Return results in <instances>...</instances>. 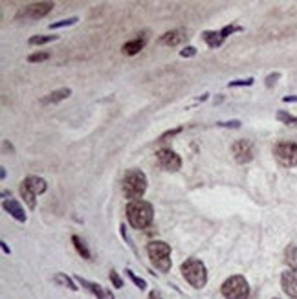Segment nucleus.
<instances>
[{"label": "nucleus", "mask_w": 297, "mask_h": 299, "mask_svg": "<svg viewBox=\"0 0 297 299\" xmlns=\"http://www.w3.org/2000/svg\"><path fill=\"white\" fill-rule=\"evenodd\" d=\"M187 33L183 28H176V29H171V31H167V33H163L162 37L158 39V43L162 44V46H169V48H174V46H178V44H182L183 41H185Z\"/></svg>", "instance_id": "12"}, {"label": "nucleus", "mask_w": 297, "mask_h": 299, "mask_svg": "<svg viewBox=\"0 0 297 299\" xmlns=\"http://www.w3.org/2000/svg\"><path fill=\"white\" fill-rule=\"evenodd\" d=\"M253 155H255L253 143L249 140L235 141V145H233V156H235V160L239 164H249L253 160Z\"/></svg>", "instance_id": "10"}, {"label": "nucleus", "mask_w": 297, "mask_h": 299, "mask_svg": "<svg viewBox=\"0 0 297 299\" xmlns=\"http://www.w3.org/2000/svg\"><path fill=\"white\" fill-rule=\"evenodd\" d=\"M180 132H182V127H176V129H173V130H167V132H163V134L160 136L158 141H165L167 138H173V136L180 134Z\"/></svg>", "instance_id": "31"}, {"label": "nucleus", "mask_w": 297, "mask_h": 299, "mask_svg": "<svg viewBox=\"0 0 297 299\" xmlns=\"http://www.w3.org/2000/svg\"><path fill=\"white\" fill-rule=\"evenodd\" d=\"M123 193L130 200H139L147 191V174L139 169H130L123 176Z\"/></svg>", "instance_id": "2"}, {"label": "nucleus", "mask_w": 297, "mask_h": 299, "mask_svg": "<svg viewBox=\"0 0 297 299\" xmlns=\"http://www.w3.org/2000/svg\"><path fill=\"white\" fill-rule=\"evenodd\" d=\"M147 255L153 263V266L160 272H169L173 266L171 260V246L163 241H153L147 244Z\"/></svg>", "instance_id": "3"}, {"label": "nucleus", "mask_w": 297, "mask_h": 299, "mask_svg": "<svg viewBox=\"0 0 297 299\" xmlns=\"http://www.w3.org/2000/svg\"><path fill=\"white\" fill-rule=\"evenodd\" d=\"M72 242H73V246H76V250H77V253L83 257V259H87V260H90L92 259V253H90V250L87 248V244L81 241V237L79 235H72Z\"/></svg>", "instance_id": "20"}, {"label": "nucleus", "mask_w": 297, "mask_h": 299, "mask_svg": "<svg viewBox=\"0 0 297 299\" xmlns=\"http://www.w3.org/2000/svg\"><path fill=\"white\" fill-rule=\"evenodd\" d=\"M156 160H158V164L162 169L169 171V173H174L182 167V158L171 149H160L156 153Z\"/></svg>", "instance_id": "9"}, {"label": "nucleus", "mask_w": 297, "mask_h": 299, "mask_svg": "<svg viewBox=\"0 0 297 299\" xmlns=\"http://www.w3.org/2000/svg\"><path fill=\"white\" fill-rule=\"evenodd\" d=\"M284 260L290 266V270H297V246L295 244H288L284 250Z\"/></svg>", "instance_id": "19"}, {"label": "nucleus", "mask_w": 297, "mask_h": 299, "mask_svg": "<svg viewBox=\"0 0 297 299\" xmlns=\"http://www.w3.org/2000/svg\"><path fill=\"white\" fill-rule=\"evenodd\" d=\"M281 78V73L279 72H275V73H270L268 78H266V87L268 88H272L273 85H275V83H277V79Z\"/></svg>", "instance_id": "33"}, {"label": "nucleus", "mask_w": 297, "mask_h": 299, "mask_svg": "<svg viewBox=\"0 0 297 299\" xmlns=\"http://www.w3.org/2000/svg\"><path fill=\"white\" fill-rule=\"evenodd\" d=\"M127 218H129V224L134 230H145V228L153 222L154 217V209L153 206L147 202V200H130L127 204Z\"/></svg>", "instance_id": "1"}, {"label": "nucleus", "mask_w": 297, "mask_h": 299, "mask_svg": "<svg viewBox=\"0 0 297 299\" xmlns=\"http://www.w3.org/2000/svg\"><path fill=\"white\" fill-rule=\"evenodd\" d=\"M22 182L28 185V189L35 195V197H37V195H43L44 191H46V188H48L46 180L41 178V176H28V178L22 180Z\"/></svg>", "instance_id": "16"}, {"label": "nucleus", "mask_w": 297, "mask_h": 299, "mask_svg": "<svg viewBox=\"0 0 297 299\" xmlns=\"http://www.w3.org/2000/svg\"><path fill=\"white\" fill-rule=\"evenodd\" d=\"M182 275L193 288H204L207 283V268L200 259H187L182 265Z\"/></svg>", "instance_id": "4"}, {"label": "nucleus", "mask_w": 297, "mask_h": 299, "mask_svg": "<svg viewBox=\"0 0 297 299\" xmlns=\"http://www.w3.org/2000/svg\"><path fill=\"white\" fill-rule=\"evenodd\" d=\"M0 174H2V180H4L6 178V167H4V165L0 167Z\"/></svg>", "instance_id": "37"}, {"label": "nucleus", "mask_w": 297, "mask_h": 299, "mask_svg": "<svg viewBox=\"0 0 297 299\" xmlns=\"http://www.w3.org/2000/svg\"><path fill=\"white\" fill-rule=\"evenodd\" d=\"M197 55V48L195 46H187V48H183L182 52H180V57H195Z\"/></svg>", "instance_id": "32"}, {"label": "nucleus", "mask_w": 297, "mask_h": 299, "mask_svg": "<svg viewBox=\"0 0 297 299\" xmlns=\"http://www.w3.org/2000/svg\"><path fill=\"white\" fill-rule=\"evenodd\" d=\"M0 248H2V251H4L6 255H10L11 253V250L8 248V244H6V241H0Z\"/></svg>", "instance_id": "34"}, {"label": "nucleus", "mask_w": 297, "mask_h": 299, "mask_svg": "<svg viewBox=\"0 0 297 299\" xmlns=\"http://www.w3.org/2000/svg\"><path fill=\"white\" fill-rule=\"evenodd\" d=\"M220 292L226 299H248L249 285L242 275H233L222 283Z\"/></svg>", "instance_id": "5"}, {"label": "nucleus", "mask_w": 297, "mask_h": 299, "mask_svg": "<svg viewBox=\"0 0 297 299\" xmlns=\"http://www.w3.org/2000/svg\"><path fill=\"white\" fill-rule=\"evenodd\" d=\"M255 79L246 78V79H237V81H230V87H251Z\"/></svg>", "instance_id": "27"}, {"label": "nucleus", "mask_w": 297, "mask_h": 299, "mask_svg": "<svg viewBox=\"0 0 297 299\" xmlns=\"http://www.w3.org/2000/svg\"><path fill=\"white\" fill-rule=\"evenodd\" d=\"M273 155L277 158V162L284 167H295L297 165V145L292 141H281L275 145Z\"/></svg>", "instance_id": "6"}, {"label": "nucleus", "mask_w": 297, "mask_h": 299, "mask_svg": "<svg viewBox=\"0 0 297 299\" xmlns=\"http://www.w3.org/2000/svg\"><path fill=\"white\" fill-rule=\"evenodd\" d=\"M77 17H70V19H62V20H59V22H52L50 24V29H59V28H66V26H72V24H76L77 22Z\"/></svg>", "instance_id": "25"}, {"label": "nucleus", "mask_w": 297, "mask_h": 299, "mask_svg": "<svg viewBox=\"0 0 297 299\" xmlns=\"http://www.w3.org/2000/svg\"><path fill=\"white\" fill-rule=\"evenodd\" d=\"M145 43H147V37H145V35H138L136 39L125 43L123 48H121V52H123L125 55H136L138 52H141V48L145 46Z\"/></svg>", "instance_id": "15"}, {"label": "nucleus", "mask_w": 297, "mask_h": 299, "mask_svg": "<svg viewBox=\"0 0 297 299\" xmlns=\"http://www.w3.org/2000/svg\"><path fill=\"white\" fill-rule=\"evenodd\" d=\"M72 96V90L70 88H59V90H53L50 92L48 96L43 97V105H52V103H59V101H64L68 97Z\"/></svg>", "instance_id": "17"}, {"label": "nucleus", "mask_w": 297, "mask_h": 299, "mask_svg": "<svg viewBox=\"0 0 297 299\" xmlns=\"http://www.w3.org/2000/svg\"><path fill=\"white\" fill-rule=\"evenodd\" d=\"M216 125H218V127H226V129H239L242 123H240L239 120H231V121H218Z\"/></svg>", "instance_id": "30"}, {"label": "nucleus", "mask_w": 297, "mask_h": 299, "mask_svg": "<svg viewBox=\"0 0 297 299\" xmlns=\"http://www.w3.org/2000/svg\"><path fill=\"white\" fill-rule=\"evenodd\" d=\"M281 286L284 294L290 297H297V270H286L281 275Z\"/></svg>", "instance_id": "14"}, {"label": "nucleus", "mask_w": 297, "mask_h": 299, "mask_svg": "<svg viewBox=\"0 0 297 299\" xmlns=\"http://www.w3.org/2000/svg\"><path fill=\"white\" fill-rule=\"evenodd\" d=\"M53 281L57 283L59 286H64V288H70L72 292H77L79 290V286L76 285V281L72 279V277H68L66 274H62V272H59V274L53 275Z\"/></svg>", "instance_id": "18"}, {"label": "nucleus", "mask_w": 297, "mask_h": 299, "mask_svg": "<svg viewBox=\"0 0 297 299\" xmlns=\"http://www.w3.org/2000/svg\"><path fill=\"white\" fill-rule=\"evenodd\" d=\"M235 31H242V28L235 24H230V26H224V28L218 29V31H204L202 39H204V43H206L209 48H218V46H222V43H224L230 35L235 33Z\"/></svg>", "instance_id": "8"}, {"label": "nucleus", "mask_w": 297, "mask_h": 299, "mask_svg": "<svg viewBox=\"0 0 297 299\" xmlns=\"http://www.w3.org/2000/svg\"><path fill=\"white\" fill-rule=\"evenodd\" d=\"M76 281L79 285L83 286L85 290H88L92 295H96L97 299H116L114 294H112L110 290H106L105 286H101L99 283H92L88 279H83V277H76Z\"/></svg>", "instance_id": "11"}, {"label": "nucleus", "mask_w": 297, "mask_h": 299, "mask_svg": "<svg viewBox=\"0 0 297 299\" xmlns=\"http://www.w3.org/2000/svg\"><path fill=\"white\" fill-rule=\"evenodd\" d=\"M52 10H53V2H31V4L24 6V8L19 11L17 19L39 20V19H44Z\"/></svg>", "instance_id": "7"}, {"label": "nucleus", "mask_w": 297, "mask_h": 299, "mask_svg": "<svg viewBox=\"0 0 297 299\" xmlns=\"http://www.w3.org/2000/svg\"><path fill=\"white\" fill-rule=\"evenodd\" d=\"M277 120L286 123V125H297V116L286 114V112H277Z\"/></svg>", "instance_id": "26"}, {"label": "nucleus", "mask_w": 297, "mask_h": 299, "mask_svg": "<svg viewBox=\"0 0 297 299\" xmlns=\"http://www.w3.org/2000/svg\"><path fill=\"white\" fill-rule=\"evenodd\" d=\"M57 39H59L57 35H35V37H31L28 43H29V46H41V44L53 43V41H57Z\"/></svg>", "instance_id": "22"}, {"label": "nucleus", "mask_w": 297, "mask_h": 299, "mask_svg": "<svg viewBox=\"0 0 297 299\" xmlns=\"http://www.w3.org/2000/svg\"><path fill=\"white\" fill-rule=\"evenodd\" d=\"M283 101L284 103H297V96H286V97H283Z\"/></svg>", "instance_id": "35"}, {"label": "nucleus", "mask_w": 297, "mask_h": 299, "mask_svg": "<svg viewBox=\"0 0 297 299\" xmlns=\"http://www.w3.org/2000/svg\"><path fill=\"white\" fill-rule=\"evenodd\" d=\"M148 299H163L162 295H160V292H156V290H153L151 294H148Z\"/></svg>", "instance_id": "36"}, {"label": "nucleus", "mask_w": 297, "mask_h": 299, "mask_svg": "<svg viewBox=\"0 0 297 299\" xmlns=\"http://www.w3.org/2000/svg\"><path fill=\"white\" fill-rule=\"evenodd\" d=\"M48 59H50L48 52H35L28 55V63H44V61H48Z\"/></svg>", "instance_id": "24"}, {"label": "nucleus", "mask_w": 297, "mask_h": 299, "mask_svg": "<svg viewBox=\"0 0 297 299\" xmlns=\"http://www.w3.org/2000/svg\"><path fill=\"white\" fill-rule=\"evenodd\" d=\"M20 197L24 198V202L28 204V208L29 209H33L35 208V195L31 193L28 189V185H26L24 182H20Z\"/></svg>", "instance_id": "21"}, {"label": "nucleus", "mask_w": 297, "mask_h": 299, "mask_svg": "<svg viewBox=\"0 0 297 299\" xmlns=\"http://www.w3.org/2000/svg\"><path fill=\"white\" fill-rule=\"evenodd\" d=\"M2 208H4L6 213H10L17 222H22V224H24V222L28 220V217H26V213H24V208H22L15 198H11V197L6 198L4 202H2Z\"/></svg>", "instance_id": "13"}, {"label": "nucleus", "mask_w": 297, "mask_h": 299, "mask_svg": "<svg viewBox=\"0 0 297 299\" xmlns=\"http://www.w3.org/2000/svg\"><path fill=\"white\" fill-rule=\"evenodd\" d=\"M120 228H121V235H123L125 242H127V244H129V246L132 248V251H134V253H138V250H136V246H134V242H132V239H130L129 233H127V226H125V224H121Z\"/></svg>", "instance_id": "29"}, {"label": "nucleus", "mask_w": 297, "mask_h": 299, "mask_svg": "<svg viewBox=\"0 0 297 299\" xmlns=\"http://www.w3.org/2000/svg\"><path fill=\"white\" fill-rule=\"evenodd\" d=\"M110 281H112V285H114V288H123V279L120 277V274L116 270H110Z\"/></svg>", "instance_id": "28"}, {"label": "nucleus", "mask_w": 297, "mask_h": 299, "mask_svg": "<svg viewBox=\"0 0 297 299\" xmlns=\"http://www.w3.org/2000/svg\"><path fill=\"white\" fill-rule=\"evenodd\" d=\"M125 274H127V277H129V279L132 281V283H134V285L138 286L139 290H145V288H147V283H145V279L138 277V275H136L132 270H129V268H127V270H125Z\"/></svg>", "instance_id": "23"}]
</instances>
